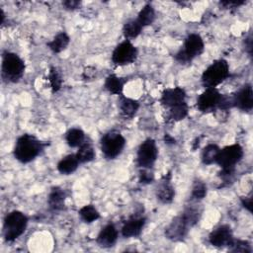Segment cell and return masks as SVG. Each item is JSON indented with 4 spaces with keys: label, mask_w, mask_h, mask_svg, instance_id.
Instances as JSON below:
<instances>
[{
    "label": "cell",
    "mask_w": 253,
    "mask_h": 253,
    "mask_svg": "<svg viewBox=\"0 0 253 253\" xmlns=\"http://www.w3.org/2000/svg\"><path fill=\"white\" fill-rule=\"evenodd\" d=\"M170 179H171V175L168 173L159 182V184L156 188V191H155L157 200L159 202H161L162 204L172 203V201L174 200V197H175V190H174L173 185L171 184Z\"/></svg>",
    "instance_id": "17"
},
{
    "label": "cell",
    "mask_w": 253,
    "mask_h": 253,
    "mask_svg": "<svg viewBox=\"0 0 253 253\" xmlns=\"http://www.w3.org/2000/svg\"><path fill=\"white\" fill-rule=\"evenodd\" d=\"M69 42V36L65 32H60L50 42H48L46 45L53 53H59L68 46Z\"/></svg>",
    "instance_id": "22"
},
{
    "label": "cell",
    "mask_w": 253,
    "mask_h": 253,
    "mask_svg": "<svg viewBox=\"0 0 253 253\" xmlns=\"http://www.w3.org/2000/svg\"><path fill=\"white\" fill-rule=\"evenodd\" d=\"M155 17V10L153 6L151 4H145L138 12L136 21L142 26V28H145L153 24Z\"/></svg>",
    "instance_id": "24"
},
{
    "label": "cell",
    "mask_w": 253,
    "mask_h": 253,
    "mask_svg": "<svg viewBox=\"0 0 253 253\" xmlns=\"http://www.w3.org/2000/svg\"><path fill=\"white\" fill-rule=\"evenodd\" d=\"M158 157V148L156 142L152 138L142 141L136 152V164L139 168L152 169Z\"/></svg>",
    "instance_id": "8"
},
{
    "label": "cell",
    "mask_w": 253,
    "mask_h": 253,
    "mask_svg": "<svg viewBox=\"0 0 253 253\" xmlns=\"http://www.w3.org/2000/svg\"><path fill=\"white\" fill-rule=\"evenodd\" d=\"M220 148L218 145L214 143H210L207 146L204 147L202 154H201V160L203 164L205 165H211L216 162L218 153H219Z\"/></svg>",
    "instance_id": "27"
},
{
    "label": "cell",
    "mask_w": 253,
    "mask_h": 253,
    "mask_svg": "<svg viewBox=\"0 0 253 253\" xmlns=\"http://www.w3.org/2000/svg\"><path fill=\"white\" fill-rule=\"evenodd\" d=\"M142 26L136 21V19H130L124 24L123 35L126 38V40L130 41L138 37L142 32Z\"/></svg>",
    "instance_id": "26"
},
{
    "label": "cell",
    "mask_w": 253,
    "mask_h": 253,
    "mask_svg": "<svg viewBox=\"0 0 253 253\" xmlns=\"http://www.w3.org/2000/svg\"><path fill=\"white\" fill-rule=\"evenodd\" d=\"M207 196V185L200 180L194 182L191 197L195 201H201Z\"/></svg>",
    "instance_id": "32"
},
{
    "label": "cell",
    "mask_w": 253,
    "mask_h": 253,
    "mask_svg": "<svg viewBox=\"0 0 253 253\" xmlns=\"http://www.w3.org/2000/svg\"><path fill=\"white\" fill-rule=\"evenodd\" d=\"M45 146L46 143L41 141L35 135L25 133L17 138L13 154L16 160L26 164L41 155Z\"/></svg>",
    "instance_id": "1"
},
{
    "label": "cell",
    "mask_w": 253,
    "mask_h": 253,
    "mask_svg": "<svg viewBox=\"0 0 253 253\" xmlns=\"http://www.w3.org/2000/svg\"><path fill=\"white\" fill-rule=\"evenodd\" d=\"M118 106L122 117H124L125 119L133 118L139 109L138 101L127 98L124 95H120L118 100Z\"/></svg>",
    "instance_id": "18"
},
{
    "label": "cell",
    "mask_w": 253,
    "mask_h": 253,
    "mask_svg": "<svg viewBox=\"0 0 253 253\" xmlns=\"http://www.w3.org/2000/svg\"><path fill=\"white\" fill-rule=\"evenodd\" d=\"M62 5L66 10H76L80 7L81 2L78 0H66L62 2Z\"/></svg>",
    "instance_id": "35"
},
{
    "label": "cell",
    "mask_w": 253,
    "mask_h": 253,
    "mask_svg": "<svg viewBox=\"0 0 253 253\" xmlns=\"http://www.w3.org/2000/svg\"><path fill=\"white\" fill-rule=\"evenodd\" d=\"M188 114H189V106L186 102H183L169 109V119H171L174 122H179L184 120L188 116Z\"/></svg>",
    "instance_id": "30"
},
{
    "label": "cell",
    "mask_w": 253,
    "mask_h": 253,
    "mask_svg": "<svg viewBox=\"0 0 253 253\" xmlns=\"http://www.w3.org/2000/svg\"><path fill=\"white\" fill-rule=\"evenodd\" d=\"M0 16H1V21H0V23H1V25H3L4 19H5V13H4L3 9H0Z\"/></svg>",
    "instance_id": "41"
},
{
    "label": "cell",
    "mask_w": 253,
    "mask_h": 253,
    "mask_svg": "<svg viewBox=\"0 0 253 253\" xmlns=\"http://www.w3.org/2000/svg\"><path fill=\"white\" fill-rule=\"evenodd\" d=\"M245 1H231V0H226V1H221L220 5H222L224 8H236L242 4H244Z\"/></svg>",
    "instance_id": "36"
},
{
    "label": "cell",
    "mask_w": 253,
    "mask_h": 253,
    "mask_svg": "<svg viewBox=\"0 0 253 253\" xmlns=\"http://www.w3.org/2000/svg\"><path fill=\"white\" fill-rule=\"evenodd\" d=\"M126 146V138L118 130H109L100 140L101 151L106 159L117 158Z\"/></svg>",
    "instance_id": "7"
},
{
    "label": "cell",
    "mask_w": 253,
    "mask_h": 253,
    "mask_svg": "<svg viewBox=\"0 0 253 253\" xmlns=\"http://www.w3.org/2000/svg\"><path fill=\"white\" fill-rule=\"evenodd\" d=\"M146 223V217L142 214L131 215L127 220H126L122 226L121 232L123 237L130 238L137 237L142 232V229Z\"/></svg>",
    "instance_id": "13"
},
{
    "label": "cell",
    "mask_w": 253,
    "mask_h": 253,
    "mask_svg": "<svg viewBox=\"0 0 253 253\" xmlns=\"http://www.w3.org/2000/svg\"><path fill=\"white\" fill-rule=\"evenodd\" d=\"M137 57V48L128 40L119 43L112 53V61L115 65L124 66L132 63Z\"/></svg>",
    "instance_id": "9"
},
{
    "label": "cell",
    "mask_w": 253,
    "mask_h": 253,
    "mask_svg": "<svg viewBox=\"0 0 253 253\" xmlns=\"http://www.w3.org/2000/svg\"><path fill=\"white\" fill-rule=\"evenodd\" d=\"M241 204L242 206L248 211H252V198L251 197H245V198H241Z\"/></svg>",
    "instance_id": "38"
},
{
    "label": "cell",
    "mask_w": 253,
    "mask_h": 253,
    "mask_svg": "<svg viewBox=\"0 0 253 253\" xmlns=\"http://www.w3.org/2000/svg\"><path fill=\"white\" fill-rule=\"evenodd\" d=\"M222 95L216 88H206L197 99V108L202 113H211L220 104Z\"/></svg>",
    "instance_id": "10"
},
{
    "label": "cell",
    "mask_w": 253,
    "mask_h": 253,
    "mask_svg": "<svg viewBox=\"0 0 253 253\" xmlns=\"http://www.w3.org/2000/svg\"><path fill=\"white\" fill-rule=\"evenodd\" d=\"M245 49L249 55L252 54V35L251 34L245 39Z\"/></svg>",
    "instance_id": "39"
},
{
    "label": "cell",
    "mask_w": 253,
    "mask_h": 253,
    "mask_svg": "<svg viewBox=\"0 0 253 253\" xmlns=\"http://www.w3.org/2000/svg\"><path fill=\"white\" fill-rule=\"evenodd\" d=\"M65 141L70 147H79L85 141V132L79 127L69 128L65 133Z\"/></svg>",
    "instance_id": "25"
},
{
    "label": "cell",
    "mask_w": 253,
    "mask_h": 253,
    "mask_svg": "<svg viewBox=\"0 0 253 253\" xmlns=\"http://www.w3.org/2000/svg\"><path fill=\"white\" fill-rule=\"evenodd\" d=\"M79 164L80 162L75 154H68L58 161L56 168L63 175H70L77 170Z\"/></svg>",
    "instance_id": "20"
},
{
    "label": "cell",
    "mask_w": 253,
    "mask_h": 253,
    "mask_svg": "<svg viewBox=\"0 0 253 253\" xmlns=\"http://www.w3.org/2000/svg\"><path fill=\"white\" fill-rule=\"evenodd\" d=\"M243 148L239 143L227 145L219 150L216 164L221 168L220 176L223 179H229L235 169V165L242 159Z\"/></svg>",
    "instance_id": "2"
},
{
    "label": "cell",
    "mask_w": 253,
    "mask_h": 253,
    "mask_svg": "<svg viewBox=\"0 0 253 253\" xmlns=\"http://www.w3.org/2000/svg\"><path fill=\"white\" fill-rule=\"evenodd\" d=\"M25 68V62L18 54L10 51H5L2 54L1 76L3 80L12 83L18 82L23 77Z\"/></svg>",
    "instance_id": "5"
},
{
    "label": "cell",
    "mask_w": 253,
    "mask_h": 253,
    "mask_svg": "<svg viewBox=\"0 0 253 253\" xmlns=\"http://www.w3.org/2000/svg\"><path fill=\"white\" fill-rule=\"evenodd\" d=\"M47 80L49 82L52 93L57 92L61 88L62 77L56 67H50L48 75H47Z\"/></svg>",
    "instance_id": "31"
},
{
    "label": "cell",
    "mask_w": 253,
    "mask_h": 253,
    "mask_svg": "<svg viewBox=\"0 0 253 253\" xmlns=\"http://www.w3.org/2000/svg\"><path fill=\"white\" fill-rule=\"evenodd\" d=\"M164 140H165V143H175V139L171 137L169 134L164 135Z\"/></svg>",
    "instance_id": "40"
},
{
    "label": "cell",
    "mask_w": 253,
    "mask_h": 253,
    "mask_svg": "<svg viewBox=\"0 0 253 253\" xmlns=\"http://www.w3.org/2000/svg\"><path fill=\"white\" fill-rule=\"evenodd\" d=\"M186 92L181 87H172L167 88L163 90L161 97H160V103L162 106L166 108H171L176 105H179L183 102H186Z\"/></svg>",
    "instance_id": "15"
},
{
    "label": "cell",
    "mask_w": 253,
    "mask_h": 253,
    "mask_svg": "<svg viewBox=\"0 0 253 253\" xmlns=\"http://www.w3.org/2000/svg\"><path fill=\"white\" fill-rule=\"evenodd\" d=\"M233 107L244 112H250L253 108V90L251 84H245L232 95Z\"/></svg>",
    "instance_id": "14"
},
{
    "label": "cell",
    "mask_w": 253,
    "mask_h": 253,
    "mask_svg": "<svg viewBox=\"0 0 253 253\" xmlns=\"http://www.w3.org/2000/svg\"><path fill=\"white\" fill-rule=\"evenodd\" d=\"M119 237V232L117 227L114 223H108L102 229L97 235L96 242L100 247L103 248H109L116 244Z\"/></svg>",
    "instance_id": "16"
},
{
    "label": "cell",
    "mask_w": 253,
    "mask_h": 253,
    "mask_svg": "<svg viewBox=\"0 0 253 253\" xmlns=\"http://www.w3.org/2000/svg\"><path fill=\"white\" fill-rule=\"evenodd\" d=\"M79 216L80 218L86 222V223H91V222H94L96 221L99 217H100V213L99 211H97V209L93 206V205H85L83 206L79 211Z\"/></svg>",
    "instance_id": "29"
},
{
    "label": "cell",
    "mask_w": 253,
    "mask_h": 253,
    "mask_svg": "<svg viewBox=\"0 0 253 253\" xmlns=\"http://www.w3.org/2000/svg\"><path fill=\"white\" fill-rule=\"evenodd\" d=\"M125 83H126V80L124 78H121L116 74H110L105 79L104 87L109 93L120 96V95H123Z\"/></svg>",
    "instance_id": "21"
},
{
    "label": "cell",
    "mask_w": 253,
    "mask_h": 253,
    "mask_svg": "<svg viewBox=\"0 0 253 253\" xmlns=\"http://www.w3.org/2000/svg\"><path fill=\"white\" fill-rule=\"evenodd\" d=\"M66 193L60 187H53L51 188L48 197H47V204L51 211H59L63 210L65 205Z\"/></svg>",
    "instance_id": "19"
},
{
    "label": "cell",
    "mask_w": 253,
    "mask_h": 253,
    "mask_svg": "<svg viewBox=\"0 0 253 253\" xmlns=\"http://www.w3.org/2000/svg\"><path fill=\"white\" fill-rule=\"evenodd\" d=\"M228 249L231 252H241V253H250L251 246L248 241L241 240V239H234L228 245Z\"/></svg>",
    "instance_id": "33"
},
{
    "label": "cell",
    "mask_w": 253,
    "mask_h": 253,
    "mask_svg": "<svg viewBox=\"0 0 253 253\" xmlns=\"http://www.w3.org/2000/svg\"><path fill=\"white\" fill-rule=\"evenodd\" d=\"M233 240V234L231 227L228 224H222L214 228L209 235V242L211 245L221 248L228 247Z\"/></svg>",
    "instance_id": "12"
},
{
    "label": "cell",
    "mask_w": 253,
    "mask_h": 253,
    "mask_svg": "<svg viewBox=\"0 0 253 253\" xmlns=\"http://www.w3.org/2000/svg\"><path fill=\"white\" fill-rule=\"evenodd\" d=\"M190 228L191 227L180 213L174 217L165 228V236L172 241H182L187 236Z\"/></svg>",
    "instance_id": "11"
},
{
    "label": "cell",
    "mask_w": 253,
    "mask_h": 253,
    "mask_svg": "<svg viewBox=\"0 0 253 253\" xmlns=\"http://www.w3.org/2000/svg\"><path fill=\"white\" fill-rule=\"evenodd\" d=\"M181 214L184 217V219L187 221L189 226L193 227L199 222L202 214V210H200L199 207L188 206Z\"/></svg>",
    "instance_id": "28"
},
{
    "label": "cell",
    "mask_w": 253,
    "mask_h": 253,
    "mask_svg": "<svg viewBox=\"0 0 253 253\" xmlns=\"http://www.w3.org/2000/svg\"><path fill=\"white\" fill-rule=\"evenodd\" d=\"M154 181V174L151 169L141 168L139 172V182L142 184H149Z\"/></svg>",
    "instance_id": "34"
},
{
    "label": "cell",
    "mask_w": 253,
    "mask_h": 253,
    "mask_svg": "<svg viewBox=\"0 0 253 253\" xmlns=\"http://www.w3.org/2000/svg\"><path fill=\"white\" fill-rule=\"evenodd\" d=\"M29 222L28 216L20 211H10L4 218L3 236L7 242H13L18 239L27 228Z\"/></svg>",
    "instance_id": "3"
},
{
    "label": "cell",
    "mask_w": 253,
    "mask_h": 253,
    "mask_svg": "<svg viewBox=\"0 0 253 253\" xmlns=\"http://www.w3.org/2000/svg\"><path fill=\"white\" fill-rule=\"evenodd\" d=\"M230 75L228 62L219 58L211 63L203 72L201 81L205 88H215L217 85L225 81Z\"/></svg>",
    "instance_id": "4"
},
{
    "label": "cell",
    "mask_w": 253,
    "mask_h": 253,
    "mask_svg": "<svg viewBox=\"0 0 253 253\" xmlns=\"http://www.w3.org/2000/svg\"><path fill=\"white\" fill-rule=\"evenodd\" d=\"M77 159L80 163H88L95 159L96 152L91 142L84 141L79 147L77 152L75 153Z\"/></svg>",
    "instance_id": "23"
},
{
    "label": "cell",
    "mask_w": 253,
    "mask_h": 253,
    "mask_svg": "<svg viewBox=\"0 0 253 253\" xmlns=\"http://www.w3.org/2000/svg\"><path fill=\"white\" fill-rule=\"evenodd\" d=\"M96 74V69L93 68V67H86L83 71V74H82V77L84 80H87V79H92L94 78Z\"/></svg>",
    "instance_id": "37"
},
{
    "label": "cell",
    "mask_w": 253,
    "mask_h": 253,
    "mask_svg": "<svg viewBox=\"0 0 253 253\" xmlns=\"http://www.w3.org/2000/svg\"><path fill=\"white\" fill-rule=\"evenodd\" d=\"M205 49V42L203 38L196 33L188 35L185 39L183 46L174 55L175 60L181 64L191 62L195 57L201 55Z\"/></svg>",
    "instance_id": "6"
}]
</instances>
